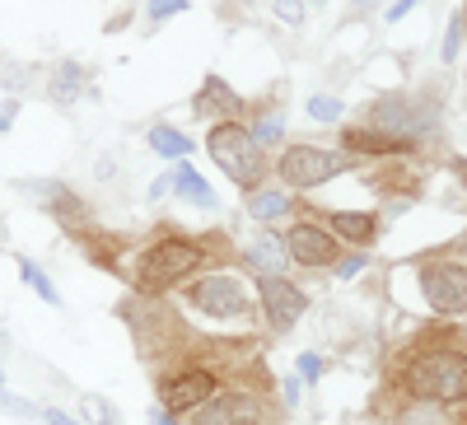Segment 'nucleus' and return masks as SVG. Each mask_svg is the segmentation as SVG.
Returning a JSON list of instances; mask_svg holds the SVG:
<instances>
[{
    "label": "nucleus",
    "instance_id": "1",
    "mask_svg": "<svg viewBox=\"0 0 467 425\" xmlns=\"http://www.w3.org/2000/svg\"><path fill=\"white\" fill-rule=\"evenodd\" d=\"M402 383L407 393L420 398V402H440V407H453L467 398V356L462 351H425L416 356L407 369H402Z\"/></svg>",
    "mask_w": 467,
    "mask_h": 425
},
{
    "label": "nucleus",
    "instance_id": "2",
    "mask_svg": "<svg viewBox=\"0 0 467 425\" xmlns=\"http://www.w3.org/2000/svg\"><path fill=\"white\" fill-rule=\"evenodd\" d=\"M206 150H211V160L224 169L229 182H239V187H248V192L262 187V178H266V154H262V145L253 140V131H248L244 122H215V127L206 131Z\"/></svg>",
    "mask_w": 467,
    "mask_h": 425
},
{
    "label": "nucleus",
    "instance_id": "3",
    "mask_svg": "<svg viewBox=\"0 0 467 425\" xmlns=\"http://www.w3.org/2000/svg\"><path fill=\"white\" fill-rule=\"evenodd\" d=\"M202 262H206V248L197 239H160V244H150L136 257V285L150 290V295H160V290L187 281Z\"/></svg>",
    "mask_w": 467,
    "mask_h": 425
},
{
    "label": "nucleus",
    "instance_id": "4",
    "mask_svg": "<svg viewBox=\"0 0 467 425\" xmlns=\"http://www.w3.org/2000/svg\"><path fill=\"white\" fill-rule=\"evenodd\" d=\"M187 308L192 314H206L215 323H239L248 318V308H253V295L244 290L239 276H224V272H211V276H197L187 285Z\"/></svg>",
    "mask_w": 467,
    "mask_h": 425
},
{
    "label": "nucleus",
    "instance_id": "5",
    "mask_svg": "<svg viewBox=\"0 0 467 425\" xmlns=\"http://www.w3.org/2000/svg\"><path fill=\"white\" fill-rule=\"evenodd\" d=\"M341 169H346L341 154H332V150H323V145H290V150L281 154V164H276L281 182H285V187H299V192L323 187V182L337 178Z\"/></svg>",
    "mask_w": 467,
    "mask_h": 425
},
{
    "label": "nucleus",
    "instance_id": "6",
    "mask_svg": "<svg viewBox=\"0 0 467 425\" xmlns=\"http://www.w3.org/2000/svg\"><path fill=\"white\" fill-rule=\"evenodd\" d=\"M420 295L431 299L435 314H467V266L458 262H431V266H420Z\"/></svg>",
    "mask_w": 467,
    "mask_h": 425
},
{
    "label": "nucleus",
    "instance_id": "7",
    "mask_svg": "<svg viewBox=\"0 0 467 425\" xmlns=\"http://www.w3.org/2000/svg\"><path fill=\"white\" fill-rule=\"evenodd\" d=\"M211 398H215V369H206V365H187V369H173V374L160 378V402L173 416L178 411H197Z\"/></svg>",
    "mask_w": 467,
    "mask_h": 425
},
{
    "label": "nucleus",
    "instance_id": "8",
    "mask_svg": "<svg viewBox=\"0 0 467 425\" xmlns=\"http://www.w3.org/2000/svg\"><path fill=\"white\" fill-rule=\"evenodd\" d=\"M262 398L257 393H244V389H229V393H215L211 402H202L192 411V425H262Z\"/></svg>",
    "mask_w": 467,
    "mask_h": 425
},
{
    "label": "nucleus",
    "instance_id": "9",
    "mask_svg": "<svg viewBox=\"0 0 467 425\" xmlns=\"http://www.w3.org/2000/svg\"><path fill=\"white\" fill-rule=\"evenodd\" d=\"M257 299H262L266 323L276 327V332H290V327L304 318V308H308V295H304L299 285H290L285 276H262Z\"/></svg>",
    "mask_w": 467,
    "mask_h": 425
},
{
    "label": "nucleus",
    "instance_id": "10",
    "mask_svg": "<svg viewBox=\"0 0 467 425\" xmlns=\"http://www.w3.org/2000/svg\"><path fill=\"white\" fill-rule=\"evenodd\" d=\"M369 127L383 131V136H393L402 145H411L420 131H431V118L411 103V98H379L374 112H369Z\"/></svg>",
    "mask_w": 467,
    "mask_h": 425
},
{
    "label": "nucleus",
    "instance_id": "11",
    "mask_svg": "<svg viewBox=\"0 0 467 425\" xmlns=\"http://www.w3.org/2000/svg\"><path fill=\"white\" fill-rule=\"evenodd\" d=\"M285 253L299 266H332L337 262V239L327 234V229L299 220V224H290V234H285Z\"/></svg>",
    "mask_w": 467,
    "mask_h": 425
},
{
    "label": "nucleus",
    "instance_id": "12",
    "mask_svg": "<svg viewBox=\"0 0 467 425\" xmlns=\"http://www.w3.org/2000/svg\"><path fill=\"white\" fill-rule=\"evenodd\" d=\"M192 112H197V118H206V122H215V118H224V122H239L244 98L234 94V89L220 80V75H206L202 89H197V98H192Z\"/></svg>",
    "mask_w": 467,
    "mask_h": 425
},
{
    "label": "nucleus",
    "instance_id": "13",
    "mask_svg": "<svg viewBox=\"0 0 467 425\" xmlns=\"http://www.w3.org/2000/svg\"><path fill=\"white\" fill-rule=\"evenodd\" d=\"M244 262L253 266L257 276H281L285 266H290V253H285V239H276L271 229H262V239H253L248 244V253H244Z\"/></svg>",
    "mask_w": 467,
    "mask_h": 425
},
{
    "label": "nucleus",
    "instance_id": "14",
    "mask_svg": "<svg viewBox=\"0 0 467 425\" xmlns=\"http://www.w3.org/2000/svg\"><path fill=\"white\" fill-rule=\"evenodd\" d=\"M327 224H332L327 234L346 239V244H374L379 239V215H369V211H332Z\"/></svg>",
    "mask_w": 467,
    "mask_h": 425
},
{
    "label": "nucleus",
    "instance_id": "15",
    "mask_svg": "<svg viewBox=\"0 0 467 425\" xmlns=\"http://www.w3.org/2000/svg\"><path fill=\"white\" fill-rule=\"evenodd\" d=\"M80 94H85V66H80V61H61V66L52 70V80H47V98H52L57 108H70Z\"/></svg>",
    "mask_w": 467,
    "mask_h": 425
},
{
    "label": "nucleus",
    "instance_id": "16",
    "mask_svg": "<svg viewBox=\"0 0 467 425\" xmlns=\"http://www.w3.org/2000/svg\"><path fill=\"white\" fill-rule=\"evenodd\" d=\"M173 192H178L182 202L202 206V211H215V206H220V197L211 192V182H206L197 169H192V164H178V169H173Z\"/></svg>",
    "mask_w": 467,
    "mask_h": 425
},
{
    "label": "nucleus",
    "instance_id": "17",
    "mask_svg": "<svg viewBox=\"0 0 467 425\" xmlns=\"http://www.w3.org/2000/svg\"><path fill=\"white\" fill-rule=\"evenodd\" d=\"M341 145L346 150H356V154H398V150H411V145H402V140H393V136H383V131H365V127H346V136H341Z\"/></svg>",
    "mask_w": 467,
    "mask_h": 425
},
{
    "label": "nucleus",
    "instance_id": "18",
    "mask_svg": "<svg viewBox=\"0 0 467 425\" xmlns=\"http://www.w3.org/2000/svg\"><path fill=\"white\" fill-rule=\"evenodd\" d=\"M150 150L164 154V160H187V154H192V136L160 122V127H150Z\"/></svg>",
    "mask_w": 467,
    "mask_h": 425
},
{
    "label": "nucleus",
    "instance_id": "19",
    "mask_svg": "<svg viewBox=\"0 0 467 425\" xmlns=\"http://www.w3.org/2000/svg\"><path fill=\"white\" fill-rule=\"evenodd\" d=\"M248 215L262 220V224H271V220L290 215V197H285V192H266V187H257V192H248Z\"/></svg>",
    "mask_w": 467,
    "mask_h": 425
},
{
    "label": "nucleus",
    "instance_id": "20",
    "mask_svg": "<svg viewBox=\"0 0 467 425\" xmlns=\"http://www.w3.org/2000/svg\"><path fill=\"white\" fill-rule=\"evenodd\" d=\"M393 425H453V411L449 407H440V402H407L402 411H398V420Z\"/></svg>",
    "mask_w": 467,
    "mask_h": 425
},
{
    "label": "nucleus",
    "instance_id": "21",
    "mask_svg": "<svg viewBox=\"0 0 467 425\" xmlns=\"http://www.w3.org/2000/svg\"><path fill=\"white\" fill-rule=\"evenodd\" d=\"M80 411H85V416H80L85 425H122V416H117V407H112L103 393H85V398H80Z\"/></svg>",
    "mask_w": 467,
    "mask_h": 425
},
{
    "label": "nucleus",
    "instance_id": "22",
    "mask_svg": "<svg viewBox=\"0 0 467 425\" xmlns=\"http://www.w3.org/2000/svg\"><path fill=\"white\" fill-rule=\"evenodd\" d=\"M19 276L37 290V299H47V304H61V295H57V285L47 281V272L43 266H33V262H19Z\"/></svg>",
    "mask_w": 467,
    "mask_h": 425
},
{
    "label": "nucleus",
    "instance_id": "23",
    "mask_svg": "<svg viewBox=\"0 0 467 425\" xmlns=\"http://www.w3.org/2000/svg\"><path fill=\"white\" fill-rule=\"evenodd\" d=\"M281 131H285V118H281V112H266V118H257V127H253V140L266 150V145L281 140Z\"/></svg>",
    "mask_w": 467,
    "mask_h": 425
},
{
    "label": "nucleus",
    "instance_id": "24",
    "mask_svg": "<svg viewBox=\"0 0 467 425\" xmlns=\"http://www.w3.org/2000/svg\"><path fill=\"white\" fill-rule=\"evenodd\" d=\"M341 98H327V94H314L308 98V118H318V122H341Z\"/></svg>",
    "mask_w": 467,
    "mask_h": 425
},
{
    "label": "nucleus",
    "instance_id": "25",
    "mask_svg": "<svg viewBox=\"0 0 467 425\" xmlns=\"http://www.w3.org/2000/svg\"><path fill=\"white\" fill-rule=\"evenodd\" d=\"M276 19H285V24H304V19H308V5H304V0H276Z\"/></svg>",
    "mask_w": 467,
    "mask_h": 425
},
{
    "label": "nucleus",
    "instance_id": "26",
    "mask_svg": "<svg viewBox=\"0 0 467 425\" xmlns=\"http://www.w3.org/2000/svg\"><path fill=\"white\" fill-rule=\"evenodd\" d=\"M178 10H187V0H150V24H164Z\"/></svg>",
    "mask_w": 467,
    "mask_h": 425
},
{
    "label": "nucleus",
    "instance_id": "27",
    "mask_svg": "<svg viewBox=\"0 0 467 425\" xmlns=\"http://www.w3.org/2000/svg\"><path fill=\"white\" fill-rule=\"evenodd\" d=\"M365 262H369L365 253H356V257H346V262L337 266V276H341V281H350V276H360V272H365Z\"/></svg>",
    "mask_w": 467,
    "mask_h": 425
},
{
    "label": "nucleus",
    "instance_id": "28",
    "mask_svg": "<svg viewBox=\"0 0 467 425\" xmlns=\"http://www.w3.org/2000/svg\"><path fill=\"white\" fill-rule=\"evenodd\" d=\"M458 37H462V24L453 19V24H449V33H444V47H440V52H444V61H453V57H458Z\"/></svg>",
    "mask_w": 467,
    "mask_h": 425
},
{
    "label": "nucleus",
    "instance_id": "29",
    "mask_svg": "<svg viewBox=\"0 0 467 425\" xmlns=\"http://www.w3.org/2000/svg\"><path fill=\"white\" fill-rule=\"evenodd\" d=\"M0 407H5V411H15V416H33V411H37L33 402H24V398H10V393H0Z\"/></svg>",
    "mask_w": 467,
    "mask_h": 425
},
{
    "label": "nucleus",
    "instance_id": "30",
    "mask_svg": "<svg viewBox=\"0 0 467 425\" xmlns=\"http://www.w3.org/2000/svg\"><path fill=\"white\" fill-rule=\"evenodd\" d=\"M43 420H47V425H85L80 416H66L61 407H43Z\"/></svg>",
    "mask_w": 467,
    "mask_h": 425
},
{
    "label": "nucleus",
    "instance_id": "31",
    "mask_svg": "<svg viewBox=\"0 0 467 425\" xmlns=\"http://www.w3.org/2000/svg\"><path fill=\"white\" fill-rule=\"evenodd\" d=\"M24 75H33V70H28V66H15L10 75H0V80H5V89H15V94H19V89H28Z\"/></svg>",
    "mask_w": 467,
    "mask_h": 425
},
{
    "label": "nucleus",
    "instance_id": "32",
    "mask_svg": "<svg viewBox=\"0 0 467 425\" xmlns=\"http://www.w3.org/2000/svg\"><path fill=\"white\" fill-rule=\"evenodd\" d=\"M295 374H304V378H318L323 374V360L318 356H299V369Z\"/></svg>",
    "mask_w": 467,
    "mask_h": 425
},
{
    "label": "nucleus",
    "instance_id": "33",
    "mask_svg": "<svg viewBox=\"0 0 467 425\" xmlns=\"http://www.w3.org/2000/svg\"><path fill=\"white\" fill-rule=\"evenodd\" d=\"M285 402H299V374L285 378Z\"/></svg>",
    "mask_w": 467,
    "mask_h": 425
},
{
    "label": "nucleus",
    "instance_id": "34",
    "mask_svg": "<svg viewBox=\"0 0 467 425\" xmlns=\"http://www.w3.org/2000/svg\"><path fill=\"white\" fill-rule=\"evenodd\" d=\"M150 425H178L173 411H150Z\"/></svg>",
    "mask_w": 467,
    "mask_h": 425
},
{
    "label": "nucleus",
    "instance_id": "35",
    "mask_svg": "<svg viewBox=\"0 0 467 425\" xmlns=\"http://www.w3.org/2000/svg\"><path fill=\"white\" fill-rule=\"evenodd\" d=\"M449 169H453V178L467 187V160H449Z\"/></svg>",
    "mask_w": 467,
    "mask_h": 425
},
{
    "label": "nucleus",
    "instance_id": "36",
    "mask_svg": "<svg viewBox=\"0 0 467 425\" xmlns=\"http://www.w3.org/2000/svg\"><path fill=\"white\" fill-rule=\"evenodd\" d=\"M411 5H416V0H398V5H393V10H388V19H402V15H407Z\"/></svg>",
    "mask_w": 467,
    "mask_h": 425
},
{
    "label": "nucleus",
    "instance_id": "37",
    "mask_svg": "<svg viewBox=\"0 0 467 425\" xmlns=\"http://www.w3.org/2000/svg\"><path fill=\"white\" fill-rule=\"evenodd\" d=\"M350 5H356V10H374V5H379V0H350Z\"/></svg>",
    "mask_w": 467,
    "mask_h": 425
},
{
    "label": "nucleus",
    "instance_id": "38",
    "mask_svg": "<svg viewBox=\"0 0 467 425\" xmlns=\"http://www.w3.org/2000/svg\"><path fill=\"white\" fill-rule=\"evenodd\" d=\"M10 112H15V108H5V112H0V131H10Z\"/></svg>",
    "mask_w": 467,
    "mask_h": 425
},
{
    "label": "nucleus",
    "instance_id": "39",
    "mask_svg": "<svg viewBox=\"0 0 467 425\" xmlns=\"http://www.w3.org/2000/svg\"><path fill=\"white\" fill-rule=\"evenodd\" d=\"M0 393H5V365H0Z\"/></svg>",
    "mask_w": 467,
    "mask_h": 425
},
{
    "label": "nucleus",
    "instance_id": "40",
    "mask_svg": "<svg viewBox=\"0 0 467 425\" xmlns=\"http://www.w3.org/2000/svg\"><path fill=\"white\" fill-rule=\"evenodd\" d=\"M5 346H10V341H5V332H0V351H5Z\"/></svg>",
    "mask_w": 467,
    "mask_h": 425
},
{
    "label": "nucleus",
    "instance_id": "41",
    "mask_svg": "<svg viewBox=\"0 0 467 425\" xmlns=\"http://www.w3.org/2000/svg\"><path fill=\"white\" fill-rule=\"evenodd\" d=\"M308 5H327V0H308Z\"/></svg>",
    "mask_w": 467,
    "mask_h": 425
}]
</instances>
